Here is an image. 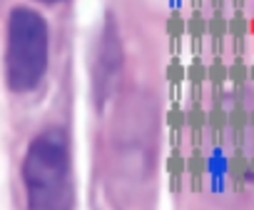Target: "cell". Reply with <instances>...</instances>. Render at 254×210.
Returning <instances> with one entry per match:
<instances>
[{
    "label": "cell",
    "instance_id": "d6986e66",
    "mask_svg": "<svg viewBox=\"0 0 254 210\" xmlns=\"http://www.w3.org/2000/svg\"><path fill=\"white\" fill-rule=\"evenodd\" d=\"M214 5H217L214 10H219V5H222V0H214Z\"/></svg>",
    "mask_w": 254,
    "mask_h": 210
},
{
    "label": "cell",
    "instance_id": "277c9868",
    "mask_svg": "<svg viewBox=\"0 0 254 210\" xmlns=\"http://www.w3.org/2000/svg\"><path fill=\"white\" fill-rule=\"evenodd\" d=\"M187 175L192 178L194 190H199V183L209 175V160H207V155H204L199 148H194V150L187 155Z\"/></svg>",
    "mask_w": 254,
    "mask_h": 210
},
{
    "label": "cell",
    "instance_id": "ffe728a7",
    "mask_svg": "<svg viewBox=\"0 0 254 210\" xmlns=\"http://www.w3.org/2000/svg\"><path fill=\"white\" fill-rule=\"evenodd\" d=\"M249 160H252V173H254V155H252V158H249Z\"/></svg>",
    "mask_w": 254,
    "mask_h": 210
},
{
    "label": "cell",
    "instance_id": "9a60e30c",
    "mask_svg": "<svg viewBox=\"0 0 254 210\" xmlns=\"http://www.w3.org/2000/svg\"><path fill=\"white\" fill-rule=\"evenodd\" d=\"M165 75H167L170 85L187 80V65H185V63L180 60V55H175V58H172V60L167 63V70H165Z\"/></svg>",
    "mask_w": 254,
    "mask_h": 210
},
{
    "label": "cell",
    "instance_id": "7a4b0ae2",
    "mask_svg": "<svg viewBox=\"0 0 254 210\" xmlns=\"http://www.w3.org/2000/svg\"><path fill=\"white\" fill-rule=\"evenodd\" d=\"M229 130L234 133L237 143H242L244 133L249 130V105H244V100H234L229 105Z\"/></svg>",
    "mask_w": 254,
    "mask_h": 210
},
{
    "label": "cell",
    "instance_id": "44dd1931",
    "mask_svg": "<svg viewBox=\"0 0 254 210\" xmlns=\"http://www.w3.org/2000/svg\"><path fill=\"white\" fill-rule=\"evenodd\" d=\"M194 3H197V0H194Z\"/></svg>",
    "mask_w": 254,
    "mask_h": 210
},
{
    "label": "cell",
    "instance_id": "ba28073f",
    "mask_svg": "<svg viewBox=\"0 0 254 210\" xmlns=\"http://www.w3.org/2000/svg\"><path fill=\"white\" fill-rule=\"evenodd\" d=\"M165 123L170 130H185L187 128V108H182L177 100H172V105L167 108V115H165Z\"/></svg>",
    "mask_w": 254,
    "mask_h": 210
},
{
    "label": "cell",
    "instance_id": "2e32d148",
    "mask_svg": "<svg viewBox=\"0 0 254 210\" xmlns=\"http://www.w3.org/2000/svg\"><path fill=\"white\" fill-rule=\"evenodd\" d=\"M249 128L254 130V105H252V108H249Z\"/></svg>",
    "mask_w": 254,
    "mask_h": 210
},
{
    "label": "cell",
    "instance_id": "5bb4252c",
    "mask_svg": "<svg viewBox=\"0 0 254 210\" xmlns=\"http://www.w3.org/2000/svg\"><path fill=\"white\" fill-rule=\"evenodd\" d=\"M167 173L170 175H177V178L187 175V155H182L180 148H172V153L167 158Z\"/></svg>",
    "mask_w": 254,
    "mask_h": 210
},
{
    "label": "cell",
    "instance_id": "e0dca14e",
    "mask_svg": "<svg viewBox=\"0 0 254 210\" xmlns=\"http://www.w3.org/2000/svg\"><path fill=\"white\" fill-rule=\"evenodd\" d=\"M234 10H244V0H234Z\"/></svg>",
    "mask_w": 254,
    "mask_h": 210
},
{
    "label": "cell",
    "instance_id": "3957f363",
    "mask_svg": "<svg viewBox=\"0 0 254 210\" xmlns=\"http://www.w3.org/2000/svg\"><path fill=\"white\" fill-rule=\"evenodd\" d=\"M207 128L209 133L214 135V143L219 140L222 133L229 130V108L222 103H212L209 108H207Z\"/></svg>",
    "mask_w": 254,
    "mask_h": 210
},
{
    "label": "cell",
    "instance_id": "6da1fadb",
    "mask_svg": "<svg viewBox=\"0 0 254 210\" xmlns=\"http://www.w3.org/2000/svg\"><path fill=\"white\" fill-rule=\"evenodd\" d=\"M227 178H229V183H232L237 190H242V185H244L247 180L254 183L252 160H249L242 150H237L234 155H229V160H227Z\"/></svg>",
    "mask_w": 254,
    "mask_h": 210
},
{
    "label": "cell",
    "instance_id": "9c48e42d",
    "mask_svg": "<svg viewBox=\"0 0 254 210\" xmlns=\"http://www.w3.org/2000/svg\"><path fill=\"white\" fill-rule=\"evenodd\" d=\"M207 78H209V63H204L202 58L194 55V60L187 63V83L199 85V83H207Z\"/></svg>",
    "mask_w": 254,
    "mask_h": 210
},
{
    "label": "cell",
    "instance_id": "5b68a950",
    "mask_svg": "<svg viewBox=\"0 0 254 210\" xmlns=\"http://www.w3.org/2000/svg\"><path fill=\"white\" fill-rule=\"evenodd\" d=\"M207 25H209V18H204V15L194 8V10L190 13V18H187V35L194 40V45H197L202 38L209 35V28H207Z\"/></svg>",
    "mask_w": 254,
    "mask_h": 210
},
{
    "label": "cell",
    "instance_id": "4fadbf2b",
    "mask_svg": "<svg viewBox=\"0 0 254 210\" xmlns=\"http://www.w3.org/2000/svg\"><path fill=\"white\" fill-rule=\"evenodd\" d=\"M229 80V63H224L219 55L209 63V78H207V83H212V85H224Z\"/></svg>",
    "mask_w": 254,
    "mask_h": 210
},
{
    "label": "cell",
    "instance_id": "30bf717a",
    "mask_svg": "<svg viewBox=\"0 0 254 210\" xmlns=\"http://www.w3.org/2000/svg\"><path fill=\"white\" fill-rule=\"evenodd\" d=\"M229 35L234 40H244L249 35V18L244 10H234V15L229 18Z\"/></svg>",
    "mask_w": 254,
    "mask_h": 210
},
{
    "label": "cell",
    "instance_id": "52a82bcc",
    "mask_svg": "<svg viewBox=\"0 0 254 210\" xmlns=\"http://www.w3.org/2000/svg\"><path fill=\"white\" fill-rule=\"evenodd\" d=\"M209 38L214 40V43H219V40H224L227 35H229V18L222 13V10H214L212 15H209Z\"/></svg>",
    "mask_w": 254,
    "mask_h": 210
},
{
    "label": "cell",
    "instance_id": "8fae6325",
    "mask_svg": "<svg viewBox=\"0 0 254 210\" xmlns=\"http://www.w3.org/2000/svg\"><path fill=\"white\" fill-rule=\"evenodd\" d=\"M167 35H170V40H180L182 35H187V18L177 8L167 18Z\"/></svg>",
    "mask_w": 254,
    "mask_h": 210
},
{
    "label": "cell",
    "instance_id": "7c38bea8",
    "mask_svg": "<svg viewBox=\"0 0 254 210\" xmlns=\"http://www.w3.org/2000/svg\"><path fill=\"white\" fill-rule=\"evenodd\" d=\"M229 80L234 85H247L249 83V65L242 55H237L232 63H229Z\"/></svg>",
    "mask_w": 254,
    "mask_h": 210
},
{
    "label": "cell",
    "instance_id": "8992f818",
    "mask_svg": "<svg viewBox=\"0 0 254 210\" xmlns=\"http://www.w3.org/2000/svg\"><path fill=\"white\" fill-rule=\"evenodd\" d=\"M187 128L192 133H202L207 128V108L202 103H190V108H187Z\"/></svg>",
    "mask_w": 254,
    "mask_h": 210
},
{
    "label": "cell",
    "instance_id": "ac0fdd59",
    "mask_svg": "<svg viewBox=\"0 0 254 210\" xmlns=\"http://www.w3.org/2000/svg\"><path fill=\"white\" fill-rule=\"evenodd\" d=\"M249 83H254V63L249 65Z\"/></svg>",
    "mask_w": 254,
    "mask_h": 210
}]
</instances>
